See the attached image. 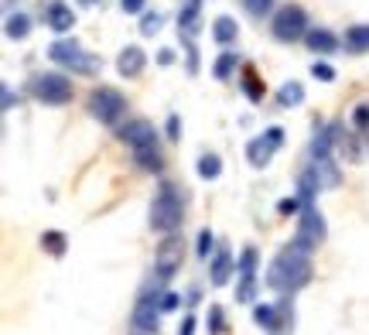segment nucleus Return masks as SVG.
Instances as JSON below:
<instances>
[{
    "label": "nucleus",
    "mask_w": 369,
    "mask_h": 335,
    "mask_svg": "<svg viewBox=\"0 0 369 335\" xmlns=\"http://www.w3.org/2000/svg\"><path fill=\"white\" fill-rule=\"evenodd\" d=\"M311 253L315 247H308L304 240H290L284 250L270 260V270H267V288L281 294H294L301 288L311 284Z\"/></svg>",
    "instance_id": "1"
},
{
    "label": "nucleus",
    "mask_w": 369,
    "mask_h": 335,
    "mask_svg": "<svg viewBox=\"0 0 369 335\" xmlns=\"http://www.w3.org/2000/svg\"><path fill=\"white\" fill-rule=\"evenodd\" d=\"M185 222V206H181V195L174 185H161L158 195H154V206H151V229L158 233H174L181 229Z\"/></svg>",
    "instance_id": "2"
},
{
    "label": "nucleus",
    "mask_w": 369,
    "mask_h": 335,
    "mask_svg": "<svg viewBox=\"0 0 369 335\" xmlns=\"http://www.w3.org/2000/svg\"><path fill=\"white\" fill-rule=\"evenodd\" d=\"M48 58H51L55 65H62V69L82 72V76L96 72V58H92L89 51H82V44L72 42V38H58V42L48 48Z\"/></svg>",
    "instance_id": "3"
},
{
    "label": "nucleus",
    "mask_w": 369,
    "mask_h": 335,
    "mask_svg": "<svg viewBox=\"0 0 369 335\" xmlns=\"http://www.w3.org/2000/svg\"><path fill=\"white\" fill-rule=\"evenodd\" d=\"M270 31H274L277 42H297V38H304L308 35V14H304V7H297V3L281 7L274 14V21H270Z\"/></svg>",
    "instance_id": "4"
},
{
    "label": "nucleus",
    "mask_w": 369,
    "mask_h": 335,
    "mask_svg": "<svg viewBox=\"0 0 369 335\" xmlns=\"http://www.w3.org/2000/svg\"><path fill=\"white\" fill-rule=\"evenodd\" d=\"M126 110V99H123L120 89H110V85H99L89 92V113L99 120V124H117Z\"/></svg>",
    "instance_id": "5"
},
{
    "label": "nucleus",
    "mask_w": 369,
    "mask_h": 335,
    "mask_svg": "<svg viewBox=\"0 0 369 335\" xmlns=\"http://www.w3.org/2000/svg\"><path fill=\"white\" fill-rule=\"evenodd\" d=\"M31 92H35V99L48 103V106H62V103L72 99V83L58 72H44V76H35Z\"/></svg>",
    "instance_id": "6"
},
{
    "label": "nucleus",
    "mask_w": 369,
    "mask_h": 335,
    "mask_svg": "<svg viewBox=\"0 0 369 335\" xmlns=\"http://www.w3.org/2000/svg\"><path fill=\"white\" fill-rule=\"evenodd\" d=\"M181 263H185V243L167 233V240L158 247V256H154V274L161 281H167V277H174L181 270Z\"/></svg>",
    "instance_id": "7"
},
{
    "label": "nucleus",
    "mask_w": 369,
    "mask_h": 335,
    "mask_svg": "<svg viewBox=\"0 0 369 335\" xmlns=\"http://www.w3.org/2000/svg\"><path fill=\"white\" fill-rule=\"evenodd\" d=\"M284 144V130L281 126H270L263 137H253L249 144H246V158H249V165L253 168H263L270 165V158H274V151Z\"/></svg>",
    "instance_id": "8"
},
{
    "label": "nucleus",
    "mask_w": 369,
    "mask_h": 335,
    "mask_svg": "<svg viewBox=\"0 0 369 335\" xmlns=\"http://www.w3.org/2000/svg\"><path fill=\"white\" fill-rule=\"evenodd\" d=\"M328 236L325 229V219H322V212L315 209L311 202L301 209V219H297V240H304L308 247H322Z\"/></svg>",
    "instance_id": "9"
},
{
    "label": "nucleus",
    "mask_w": 369,
    "mask_h": 335,
    "mask_svg": "<svg viewBox=\"0 0 369 335\" xmlns=\"http://www.w3.org/2000/svg\"><path fill=\"white\" fill-rule=\"evenodd\" d=\"M120 140L130 147V151H147V147L158 144V130H154L151 120L137 117V120H130L126 126H120Z\"/></svg>",
    "instance_id": "10"
},
{
    "label": "nucleus",
    "mask_w": 369,
    "mask_h": 335,
    "mask_svg": "<svg viewBox=\"0 0 369 335\" xmlns=\"http://www.w3.org/2000/svg\"><path fill=\"white\" fill-rule=\"evenodd\" d=\"M158 318H161V297L144 294V297L133 304V315H130L133 329H137V332H158Z\"/></svg>",
    "instance_id": "11"
},
{
    "label": "nucleus",
    "mask_w": 369,
    "mask_h": 335,
    "mask_svg": "<svg viewBox=\"0 0 369 335\" xmlns=\"http://www.w3.org/2000/svg\"><path fill=\"white\" fill-rule=\"evenodd\" d=\"M144 65H147V55H144V48H137V44H126L120 51V58H117V72L126 76V79H137V76L144 72Z\"/></svg>",
    "instance_id": "12"
},
{
    "label": "nucleus",
    "mask_w": 369,
    "mask_h": 335,
    "mask_svg": "<svg viewBox=\"0 0 369 335\" xmlns=\"http://www.w3.org/2000/svg\"><path fill=\"white\" fill-rule=\"evenodd\" d=\"M44 21H48V28H51L55 35H65V31H72V28H76V14H72V7H65L62 0H55V3L48 7Z\"/></svg>",
    "instance_id": "13"
},
{
    "label": "nucleus",
    "mask_w": 369,
    "mask_h": 335,
    "mask_svg": "<svg viewBox=\"0 0 369 335\" xmlns=\"http://www.w3.org/2000/svg\"><path fill=\"white\" fill-rule=\"evenodd\" d=\"M208 274H212V288H222V284H229V277L236 274V270H233V253L226 250V247H219V250H215Z\"/></svg>",
    "instance_id": "14"
},
{
    "label": "nucleus",
    "mask_w": 369,
    "mask_h": 335,
    "mask_svg": "<svg viewBox=\"0 0 369 335\" xmlns=\"http://www.w3.org/2000/svg\"><path fill=\"white\" fill-rule=\"evenodd\" d=\"M199 21H202V0H185L178 10V28L192 38V35H199Z\"/></svg>",
    "instance_id": "15"
},
{
    "label": "nucleus",
    "mask_w": 369,
    "mask_h": 335,
    "mask_svg": "<svg viewBox=\"0 0 369 335\" xmlns=\"http://www.w3.org/2000/svg\"><path fill=\"white\" fill-rule=\"evenodd\" d=\"M304 42H308V48H311V51H318V55H331V51L338 48V38H335L328 28H308Z\"/></svg>",
    "instance_id": "16"
},
{
    "label": "nucleus",
    "mask_w": 369,
    "mask_h": 335,
    "mask_svg": "<svg viewBox=\"0 0 369 335\" xmlns=\"http://www.w3.org/2000/svg\"><path fill=\"white\" fill-rule=\"evenodd\" d=\"M345 51H352V55L369 51V24H356L345 31Z\"/></svg>",
    "instance_id": "17"
},
{
    "label": "nucleus",
    "mask_w": 369,
    "mask_h": 335,
    "mask_svg": "<svg viewBox=\"0 0 369 335\" xmlns=\"http://www.w3.org/2000/svg\"><path fill=\"white\" fill-rule=\"evenodd\" d=\"M236 31H240V28H236V21H233V17H226V14H219V17L212 21V38H215L219 44L236 42Z\"/></svg>",
    "instance_id": "18"
},
{
    "label": "nucleus",
    "mask_w": 369,
    "mask_h": 335,
    "mask_svg": "<svg viewBox=\"0 0 369 335\" xmlns=\"http://www.w3.org/2000/svg\"><path fill=\"white\" fill-rule=\"evenodd\" d=\"M253 318H256V325H263L267 332H281V315H277V304H256V308H253Z\"/></svg>",
    "instance_id": "19"
},
{
    "label": "nucleus",
    "mask_w": 369,
    "mask_h": 335,
    "mask_svg": "<svg viewBox=\"0 0 369 335\" xmlns=\"http://www.w3.org/2000/svg\"><path fill=\"white\" fill-rule=\"evenodd\" d=\"M311 168H315L322 188H335V185H338V168L331 165V158H315V165Z\"/></svg>",
    "instance_id": "20"
},
{
    "label": "nucleus",
    "mask_w": 369,
    "mask_h": 335,
    "mask_svg": "<svg viewBox=\"0 0 369 335\" xmlns=\"http://www.w3.org/2000/svg\"><path fill=\"white\" fill-rule=\"evenodd\" d=\"M41 247L51 253V256H62V253H65V247H69V240H65V233L48 229V233H41Z\"/></svg>",
    "instance_id": "21"
},
{
    "label": "nucleus",
    "mask_w": 369,
    "mask_h": 335,
    "mask_svg": "<svg viewBox=\"0 0 369 335\" xmlns=\"http://www.w3.org/2000/svg\"><path fill=\"white\" fill-rule=\"evenodd\" d=\"M301 99H304V85L301 83H284L281 92H277V103H281V106H297Z\"/></svg>",
    "instance_id": "22"
},
{
    "label": "nucleus",
    "mask_w": 369,
    "mask_h": 335,
    "mask_svg": "<svg viewBox=\"0 0 369 335\" xmlns=\"http://www.w3.org/2000/svg\"><path fill=\"white\" fill-rule=\"evenodd\" d=\"M133 161L144 168V171H161V168H164L161 154H158V147H147V151H133Z\"/></svg>",
    "instance_id": "23"
},
{
    "label": "nucleus",
    "mask_w": 369,
    "mask_h": 335,
    "mask_svg": "<svg viewBox=\"0 0 369 335\" xmlns=\"http://www.w3.org/2000/svg\"><path fill=\"white\" fill-rule=\"evenodd\" d=\"M3 31H7V38H24V35L31 31V21H28L24 14H10L7 24H3Z\"/></svg>",
    "instance_id": "24"
},
{
    "label": "nucleus",
    "mask_w": 369,
    "mask_h": 335,
    "mask_svg": "<svg viewBox=\"0 0 369 335\" xmlns=\"http://www.w3.org/2000/svg\"><path fill=\"white\" fill-rule=\"evenodd\" d=\"M233 69H236V55H233V51H222V55L215 58V65H212V76H215V79H229Z\"/></svg>",
    "instance_id": "25"
},
{
    "label": "nucleus",
    "mask_w": 369,
    "mask_h": 335,
    "mask_svg": "<svg viewBox=\"0 0 369 335\" xmlns=\"http://www.w3.org/2000/svg\"><path fill=\"white\" fill-rule=\"evenodd\" d=\"M236 274H240V277H256V250H253V247H246V250L240 253Z\"/></svg>",
    "instance_id": "26"
},
{
    "label": "nucleus",
    "mask_w": 369,
    "mask_h": 335,
    "mask_svg": "<svg viewBox=\"0 0 369 335\" xmlns=\"http://www.w3.org/2000/svg\"><path fill=\"white\" fill-rule=\"evenodd\" d=\"M243 89H246V96H249L253 103H260V99H263V85H260V79H256V72H253V69H246V72H243Z\"/></svg>",
    "instance_id": "27"
},
{
    "label": "nucleus",
    "mask_w": 369,
    "mask_h": 335,
    "mask_svg": "<svg viewBox=\"0 0 369 335\" xmlns=\"http://www.w3.org/2000/svg\"><path fill=\"white\" fill-rule=\"evenodd\" d=\"M219 171H222V161L215 154H202L199 158V174L202 178H219Z\"/></svg>",
    "instance_id": "28"
},
{
    "label": "nucleus",
    "mask_w": 369,
    "mask_h": 335,
    "mask_svg": "<svg viewBox=\"0 0 369 335\" xmlns=\"http://www.w3.org/2000/svg\"><path fill=\"white\" fill-rule=\"evenodd\" d=\"M253 297H256V277H240L236 301H240V304H253Z\"/></svg>",
    "instance_id": "29"
},
{
    "label": "nucleus",
    "mask_w": 369,
    "mask_h": 335,
    "mask_svg": "<svg viewBox=\"0 0 369 335\" xmlns=\"http://www.w3.org/2000/svg\"><path fill=\"white\" fill-rule=\"evenodd\" d=\"M161 14H158V10H154V14H144V17H140V35H147V38H151V35H158V31H161Z\"/></svg>",
    "instance_id": "30"
},
{
    "label": "nucleus",
    "mask_w": 369,
    "mask_h": 335,
    "mask_svg": "<svg viewBox=\"0 0 369 335\" xmlns=\"http://www.w3.org/2000/svg\"><path fill=\"white\" fill-rule=\"evenodd\" d=\"M243 7L253 14V17H263V14H270L274 0H243Z\"/></svg>",
    "instance_id": "31"
},
{
    "label": "nucleus",
    "mask_w": 369,
    "mask_h": 335,
    "mask_svg": "<svg viewBox=\"0 0 369 335\" xmlns=\"http://www.w3.org/2000/svg\"><path fill=\"white\" fill-rule=\"evenodd\" d=\"M212 243H215L212 229H202V233H199V256H202V260H208V253H212Z\"/></svg>",
    "instance_id": "32"
},
{
    "label": "nucleus",
    "mask_w": 369,
    "mask_h": 335,
    "mask_svg": "<svg viewBox=\"0 0 369 335\" xmlns=\"http://www.w3.org/2000/svg\"><path fill=\"white\" fill-rule=\"evenodd\" d=\"M208 332L212 335L226 332V325H222V308H212V311H208Z\"/></svg>",
    "instance_id": "33"
},
{
    "label": "nucleus",
    "mask_w": 369,
    "mask_h": 335,
    "mask_svg": "<svg viewBox=\"0 0 369 335\" xmlns=\"http://www.w3.org/2000/svg\"><path fill=\"white\" fill-rule=\"evenodd\" d=\"M311 76H315V79H322V83H331V79H335V69L325 65V62H315V65H311Z\"/></svg>",
    "instance_id": "34"
},
{
    "label": "nucleus",
    "mask_w": 369,
    "mask_h": 335,
    "mask_svg": "<svg viewBox=\"0 0 369 335\" xmlns=\"http://www.w3.org/2000/svg\"><path fill=\"white\" fill-rule=\"evenodd\" d=\"M301 206H304L301 199H281V202H277V212H281V215H294Z\"/></svg>",
    "instance_id": "35"
},
{
    "label": "nucleus",
    "mask_w": 369,
    "mask_h": 335,
    "mask_svg": "<svg viewBox=\"0 0 369 335\" xmlns=\"http://www.w3.org/2000/svg\"><path fill=\"white\" fill-rule=\"evenodd\" d=\"M352 124L359 126V130H366V126H369V106H356V113H352Z\"/></svg>",
    "instance_id": "36"
},
{
    "label": "nucleus",
    "mask_w": 369,
    "mask_h": 335,
    "mask_svg": "<svg viewBox=\"0 0 369 335\" xmlns=\"http://www.w3.org/2000/svg\"><path fill=\"white\" fill-rule=\"evenodd\" d=\"M178 335H195V315H185L181 325H178Z\"/></svg>",
    "instance_id": "37"
},
{
    "label": "nucleus",
    "mask_w": 369,
    "mask_h": 335,
    "mask_svg": "<svg viewBox=\"0 0 369 335\" xmlns=\"http://www.w3.org/2000/svg\"><path fill=\"white\" fill-rule=\"evenodd\" d=\"M120 3H123V10H126V14H140L147 0H120Z\"/></svg>",
    "instance_id": "38"
},
{
    "label": "nucleus",
    "mask_w": 369,
    "mask_h": 335,
    "mask_svg": "<svg viewBox=\"0 0 369 335\" xmlns=\"http://www.w3.org/2000/svg\"><path fill=\"white\" fill-rule=\"evenodd\" d=\"M178 301H181L178 294H164V297H161V311H174V308H178Z\"/></svg>",
    "instance_id": "39"
},
{
    "label": "nucleus",
    "mask_w": 369,
    "mask_h": 335,
    "mask_svg": "<svg viewBox=\"0 0 369 335\" xmlns=\"http://www.w3.org/2000/svg\"><path fill=\"white\" fill-rule=\"evenodd\" d=\"M178 117H167V137H171V140H178Z\"/></svg>",
    "instance_id": "40"
},
{
    "label": "nucleus",
    "mask_w": 369,
    "mask_h": 335,
    "mask_svg": "<svg viewBox=\"0 0 369 335\" xmlns=\"http://www.w3.org/2000/svg\"><path fill=\"white\" fill-rule=\"evenodd\" d=\"M171 62H174V51H167V48H164V51H161V65H171Z\"/></svg>",
    "instance_id": "41"
},
{
    "label": "nucleus",
    "mask_w": 369,
    "mask_h": 335,
    "mask_svg": "<svg viewBox=\"0 0 369 335\" xmlns=\"http://www.w3.org/2000/svg\"><path fill=\"white\" fill-rule=\"evenodd\" d=\"M85 3H96V0H85Z\"/></svg>",
    "instance_id": "42"
}]
</instances>
